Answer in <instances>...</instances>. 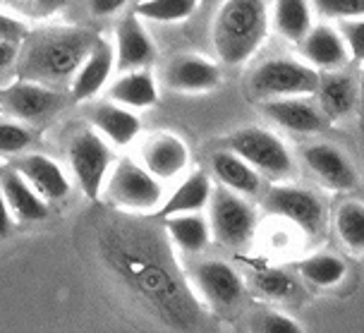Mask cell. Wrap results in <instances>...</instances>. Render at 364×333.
I'll return each instance as SVG.
<instances>
[{
    "label": "cell",
    "instance_id": "cell-1",
    "mask_svg": "<svg viewBox=\"0 0 364 333\" xmlns=\"http://www.w3.org/2000/svg\"><path fill=\"white\" fill-rule=\"evenodd\" d=\"M96 250L103 266L164 329L197 333L206 324L204 305L180 269L164 228L134 213L108 218L99 226Z\"/></svg>",
    "mask_w": 364,
    "mask_h": 333
},
{
    "label": "cell",
    "instance_id": "cell-2",
    "mask_svg": "<svg viewBox=\"0 0 364 333\" xmlns=\"http://www.w3.org/2000/svg\"><path fill=\"white\" fill-rule=\"evenodd\" d=\"M99 38V34L84 27H43L27 31L19 41L15 77L50 89L73 84L77 70Z\"/></svg>",
    "mask_w": 364,
    "mask_h": 333
},
{
    "label": "cell",
    "instance_id": "cell-3",
    "mask_svg": "<svg viewBox=\"0 0 364 333\" xmlns=\"http://www.w3.org/2000/svg\"><path fill=\"white\" fill-rule=\"evenodd\" d=\"M269 8L264 0H223L213 17V51L223 65L237 68L264 46L269 36Z\"/></svg>",
    "mask_w": 364,
    "mask_h": 333
},
{
    "label": "cell",
    "instance_id": "cell-4",
    "mask_svg": "<svg viewBox=\"0 0 364 333\" xmlns=\"http://www.w3.org/2000/svg\"><path fill=\"white\" fill-rule=\"evenodd\" d=\"M103 194L115 208L125 213H151L164 204V182L134 159H120L110 168Z\"/></svg>",
    "mask_w": 364,
    "mask_h": 333
},
{
    "label": "cell",
    "instance_id": "cell-5",
    "mask_svg": "<svg viewBox=\"0 0 364 333\" xmlns=\"http://www.w3.org/2000/svg\"><path fill=\"white\" fill-rule=\"evenodd\" d=\"M257 211L247 197L225 187L213 189L209 201L211 238L228 250H250L257 238Z\"/></svg>",
    "mask_w": 364,
    "mask_h": 333
},
{
    "label": "cell",
    "instance_id": "cell-6",
    "mask_svg": "<svg viewBox=\"0 0 364 333\" xmlns=\"http://www.w3.org/2000/svg\"><path fill=\"white\" fill-rule=\"evenodd\" d=\"M192 290L197 292L201 305L209 307L216 314H232L245 302V280L235 266L220 259L197 261L187 271Z\"/></svg>",
    "mask_w": 364,
    "mask_h": 333
},
{
    "label": "cell",
    "instance_id": "cell-7",
    "mask_svg": "<svg viewBox=\"0 0 364 333\" xmlns=\"http://www.w3.org/2000/svg\"><path fill=\"white\" fill-rule=\"evenodd\" d=\"M223 149H230L232 154L250 163L259 175H266L271 180H285L295 171L285 142L264 127L235 130L230 137H225Z\"/></svg>",
    "mask_w": 364,
    "mask_h": 333
},
{
    "label": "cell",
    "instance_id": "cell-8",
    "mask_svg": "<svg viewBox=\"0 0 364 333\" xmlns=\"http://www.w3.org/2000/svg\"><path fill=\"white\" fill-rule=\"evenodd\" d=\"M316 87L318 70L304 60H292V58H271L259 65L250 80L252 96L259 101L309 96L316 94Z\"/></svg>",
    "mask_w": 364,
    "mask_h": 333
},
{
    "label": "cell",
    "instance_id": "cell-9",
    "mask_svg": "<svg viewBox=\"0 0 364 333\" xmlns=\"http://www.w3.org/2000/svg\"><path fill=\"white\" fill-rule=\"evenodd\" d=\"M70 171H73L77 185L84 192V197L99 201L103 194V185L108 180V173L113 168V152L103 137L91 130H80L73 134L68 144Z\"/></svg>",
    "mask_w": 364,
    "mask_h": 333
},
{
    "label": "cell",
    "instance_id": "cell-10",
    "mask_svg": "<svg viewBox=\"0 0 364 333\" xmlns=\"http://www.w3.org/2000/svg\"><path fill=\"white\" fill-rule=\"evenodd\" d=\"M264 211L273 218L292 223L304 235H318L326 226V208L314 192L295 185H276L262 201Z\"/></svg>",
    "mask_w": 364,
    "mask_h": 333
},
{
    "label": "cell",
    "instance_id": "cell-11",
    "mask_svg": "<svg viewBox=\"0 0 364 333\" xmlns=\"http://www.w3.org/2000/svg\"><path fill=\"white\" fill-rule=\"evenodd\" d=\"M63 106L65 96L58 89L27 80H15L10 87L3 89V96H0V108L24 125H41L55 117Z\"/></svg>",
    "mask_w": 364,
    "mask_h": 333
},
{
    "label": "cell",
    "instance_id": "cell-12",
    "mask_svg": "<svg viewBox=\"0 0 364 333\" xmlns=\"http://www.w3.org/2000/svg\"><path fill=\"white\" fill-rule=\"evenodd\" d=\"M302 161L307 171L333 192H350L357 185V171L350 159L328 142H316L302 149Z\"/></svg>",
    "mask_w": 364,
    "mask_h": 333
},
{
    "label": "cell",
    "instance_id": "cell-13",
    "mask_svg": "<svg viewBox=\"0 0 364 333\" xmlns=\"http://www.w3.org/2000/svg\"><path fill=\"white\" fill-rule=\"evenodd\" d=\"M139 163L154 178L168 182L185 173L187 163H190V149L178 134L154 132L139 147Z\"/></svg>",
    "mask_w": 364,
    "mask_h": 333
},
{
    "label": "cell",
    "instance_id": "cell-14",
    "mask_svg": "<svg viewBox=\"0 0 364 333\" xmlns=\"http://www.w3.org/2000/svg\"><path fill=\"white\" fill-rule=\"evenodd\" d=\"M156 58V46L144 29L141 19L134 15H127L120 19L115 27V70L132 73V70H149V65Z\"/></svg>",
    "mask_w": 364,
    "mask_h": 333
},
{
    "label": "cell",
    "instance_id": "cell-15",
    "mask_svg": "<svg viewBox=\"0 0 364 333\" xmlns=\"http://www.w3.org/2000/svg\"><path fill=\"white\" fill-rule=\"evenodd\" d=\"M300 51L304 63L323 73L346 68L350 60L346 38L333 24H314L300 41Z\"/></svg>",
    "mask_w": 364,
    "mask_h": 333
},
{
    "label": "cell",
    "instance_id": "cell-16",
    "mask_svg": "<svg viewBox=\"0 0 364 333\" xmlns=\"http://www.w3.org/2000/svg\"><path fill=\"white\" fill-rule=\"evenodd\" d=\"M166 87L182 94H204L220 87V68L209 58L178 56L166 70Z\"/></svg>",
    "mask_w": 364,
    "mask_h": 333
},
{
    "label": "cell",
    "instance_id": "cell-17",
    "mask_svg": "<svg viewBox=\"0 0 364 333\" xmlns=\"http://www.w3.org/2000/svg\"><path fill=\"white\" fill-rule=\"evenodd\" d=\"M115 70V48L106 38H99L87 56V60L82 63V68L77 70L73 84H70V96L75 103L91 101L99 91L110 82V75Z\"/></svg>",
    "mask_w": 364,
    "mask_h": 333
},
{
    "label": "cell",
    "instance_id": "cell-18",
    "mask_svg": "<svg viewBox=\"0 0 364 333\" xmlns=\"http://www.w3.org/2000/svg\"><path fill=\"white\" fill-rule=\"evenodd\" d=\"M91 127L99 132L108 144L129 147L141 132V120L132 110L115 101H101L89 113Z\"/></svg>",
    "mask_w": 364,
    "mask_h": 333
},
{
    "label": "cell",
    "instance_id": "cell-19",
    "mask_svg": "<svg viewBox=\"0 0 364 333\" xmlns=\"http://www.w3.org/2000/svg\"><path fill=\"white\" fill-rule=\"evenodd\" d=\"M15 168L24 175V180H27L48 204L50 201H63L70 194V189H73L68 175L63 173V168L43 154L22 156V159L15 163Z\"/></svg>",
    "mask_w": 364,
    "mask_h": 333
},
{
    "label": "cell",
    "instance_id": "cell-20",
    "mask_svg": "<svg viewBox=\"0 0 364 333\" xmlns=\"http://www.w3.org/2000/svg\"><path fill=\"white\" fill-rule=\"evenodd\" d=\"M211 194H213L211 178L201 171H194L173 189L171 197L151 213V218L166 221L168 216H178V213H199L209 206Z\"/></svg>",
    "mask_w": 364,
    "mask_h": 333
},
{
    "label": "cell",
    "instance_id": "cell-21",
    "mask_svg": "<svg viewBox=\"0 0 364 333\" xmlns=\"http://www.w3.org/2000/svg\"><path fill=\"white\" fill-rule=\"evenodd\" d=\"M264 113L276 122L278 127L295 134H311L323 127V115L316 106L304 96H290V99H271L262 101Z\"/></svg>",
    "mask_w": 364,
    "mask_h": 333
},
{
    "label": "cell",
    "instance_id": "cell-22",
    "mask_svg": "<svg viewBox=\"0 0 364 333\" xmlns=\"http://www.w3.org/2000/svg\"><path fill=\"white\" fill-rule=\"evenodd\" d=\"M0 187H3L5 201L10 206L12 218L17 221H43L48 218V201L24 180V175L17 168H8L0 173Z\"/></svg>",
    "mask_w": 364,
    "mask_h": 333
},
{
    "label": "cell",
    "instance_id": "cell-23",
    "mask_svg": "<svg viewBox=\"0 0 364 333\" xmlns=\"http://www.w3.org/2000/svg\"><path fill=\"white\" fill-rule=\"evenodd\" d=\"M316 99H318V110L328 120L350 117L353 110H357V87L353 77H348L341 70L318 75Z\"/></svg>",
    "mask_w": 364,
    "mask_h": 333
},
{
    "label": "cell",
    "instance_id": "cell-24",
    "mask_svg": "<svg viewBox=\"0 0 364 333\" xmlns=\"http://www.w3.org/2000/svg\"><path fill=\"white\" fill-rule=\"evenodd\" d=\"M211 173L220 185L230 192H237L242 197H257L262 189V175L250 166L245 159L232 154L230 149H218L211 154Z\"/></svg>",
    "mask_w": 364,
    "mask_h": 333
},
{
    "label": "cell",
    "instance_id": "cell-25",
    "mask_svg": "<svg viewBox=\"0 0 364 333\" xmlns=\"http://www.w3.org/2000/svg\"><path fill=\"white\" fill-rule=\"evenodd\" d=\"M110 101L120 103L129 110L151 108L159 103V84L149 70H132L122 73L118 80L108 87Z\"/></svg>",
    "mask_w": 364,
    "mask_h": 333
},
{
    "label": "cell",
    "instance_id": "cell-26",
    "mask_svg": "<svg viewBox=\"0 0 364 333\" xmlns=\"http://www.w3.org/2000/svg\"><path fill=\"white\" fill-rule=\"evenodd\" d=\"M161 223L166 228L171 245L185 254L204 252L211 243L209 218L201 216V213H178V216H168Z\"/></svg>",
    "mask_w": 364,
    "mask_h": 333
},
{
    "label": "cell",
    "instance_id": "cell-27",
    "mask_svg": "<svg viewBox=\"0 0 364 333\" xmlns=\"http://www.w3.org/2000/svg\"><path fill=\"white\" fill-rule=\"evenodd\" d=\"M271 22L285 41L300 43L307 36V31L314 27L311 0H276Z\"/></svg>",
    "mask_w": 364,
    "mask_h": 333
},
{
    "label": "cell",
    "instance_id": "cell-28",
    "mask_svg": "<svg viewBox=\"0 0 364 333\" xmlns=\"http://www.w3.org/2000/svg\"><path fill=\"white\" fill-rule=\"evenodd\" d=\"M297 273L311 288H333V285L341 283L348 273L346 261L336 254L328 252H318V254H309L297 261Z\"/></svg>",
    "mask_w": 364,
    "mask_h": 333
},
{
    "label": "cell",
    "instance_id": "cell-29",
    "mask_svg": "<svg viewBox=\"0 0 364 333\" xmlns=\"http://www.w3.org/2000/svg\"><path fill=\"white\" fill-rule=\"evenodd\" d=\"M252 288H255L257 295H262L264 300H269V302L288 305V302L300 300V283H297L290 273L273 269V266L252 273Z\"/></svg>",
    "mask_w": 364,
    "mask_h": 333
},
{
    "label": "cell",
    "instance_id": "cell-30",
    "mask_svg": "<svg viewBox=\"0 0 364 333\" xmlns=\"http://www.w3.org/2000/svg\"><path fill=\"white\" fill-rule=\"evenodd\" d=\"M333 228L338 240L348 252L364 254V204L362 201H346L336 208Z\"/></svg>",
    "mask_w": 364,
    "mask_h": 333
},
{
    "label": "cell",
    "instance_id": "cell-31",
    "mask_svg": "<svg viewBox=\"0 0 364 333\" xmlns=\"http://www.w3.org/2000/svg\"><path fill=\"white\" fill-rule=\"evenodd\" d=\"M197 5L199 0H141L136 3L134 15L139 19H149V22L173 24L192 17Z\"/></svg>",
    "mask_w": 364,
    "mask_h": 333
},
{
    "label": "cell",
    "instance_id": "cell-32",
    "mask_svg": "<svg viewBox=\"0 0 364 333\" xmlns=\"http://www.w3.org/2000/svg\"><path fill=\"white\" fill-rule=\"evenodd\" d=\"M70 0H0V8L17 19H46L58 15Z\"/></svg>",
    "mask_w": 364,
    "mask_h": 333
},
{
    "label": "cell",
    "instance_id": "cell-33",
    "mask_svg": "<svg viewBox=\"0 0 364 333\" xmlns=\"http://www.w3.org/2000/svg\"><path fill=\"white\" fill-rule=\"evenodd\" d=\"M34 142L29 125L17 120H0V156H17L27 152Z\"/></svg>",
    "mask_w": 364,
    "mask_h": 333
},
{
    "label": "cell",
    "instance_id": "cell-34",
    "mask_svg": "<svg viewBox=\"0 0 364 333\" xmlns=\"http://www.w3.org/2000/svg\"><path fill=\"white\" fill-rule=\"evenodd\" d=\"M252 333H304V329L292 317L278 310H262L252 317Z\"/></svg>",
    "mask_w": 364,
    "mask_h": 333
},
{
    "label": "cell",
    "instance_id": "cell-35",
    "mask_svg": "<svg viewBox=\"0 0 364 333\" xmlns=\"http://www.w3.org/2000/svg\"><path fill=\"white\" fill-rule=\"evenodd\" d=\"M311 8L323 19H336V22L364 17V0H311Z\"/></svg>",
    "mask_w": 364,
    "mask_h": 333
},
{
    "label": "cell",
    "instance_id": "cell-36",
    "mask_svg": "<svg viewBox=\"0 0 364 333\" xmlns=\"http://www.w3.org/2000/svg\"><path fill=\"white\" fill-rule=\"evenodd\" d=\"M338 31L346 38L350 58L355 63H364V17L338 22Z\"/></svg>",
    "mask_w": 364,
    "mask_h": 333
},
{
    "label": "cell",
    "instance_id": "cell-37",
    "mask_svg": "<svg viewBox=\"0 0 364 333\" xmlns=\"http://www.w3.org/2000/svg\"><path fill=\"white\" fill-rule=\"evenodd\" d=\"M27 24L22 19L12 17L10 12L0 10V38H15V41H22V36L27 34Z\"/></svg>",
    "mask_w": 364,
    "mask_h": 333
},
{
    "label": "cell",
    "instance_id": "cell-38",
    "mask_svg": "<svg viewBox=\"0 0 364 333\" xmlns=\"http://www.w3.org/2000/svg\"><path fill=\"white\" fill-rule=\"evenodd\" d=\"M17 56H19V41H15V38H0V75L8 73V70L15 73Z\"/></svg>",
    "mask_w": 364,
    "mask_h": 333
},
{
    "label": "cell",
    "instance_id": "cell-39",
    "mask_svg": "<svg viewBox=\"0 0 364 333\" xmlns=\"http://www.w3.org/2000/svg\"><path fill=\"white\" fill-rule=\"evenodd\" d=\"M127 5V0H89V10L94 17H110L120 12Z\"/></svg>",
    "mask_w": 364,
    "mask_h": 333
},
{
    "label": "cell",
    "instance_id": "cell-40",
    "mask_svg": "<svg viewBox=\"0 0 364 333\" xmlns=\"http://www.w3.org/2000/svg\"><path fill=\"white\" fill-rule=\"evenodd\" d=\"M12 213H10V206L5 201V194H3V187H0V240L8 238L10 231H12Z\"/></svg>",
    "mask_w": 364,
    "mask_h": 333
},
{
    "label": "cell",
    "instance_id": "cell-41",
    "mask_svg": "<svg viewBox=\"0 0 364 333\" xmlns=\"http://www.w3.org/2000/svg\"><path fill=\"white\" fill-rule=\"evenodd\" d=\"M357 117H360V127L364 130V63H362L360 82H357Z\"/></svg>",
    "mask_w": 364,
    "mask_h": 333
},
{
    "label": "cell",
    "instance_id": "cell-42",
    "mask_svg": "<svg viewBox=\"0 0 364 333\" xmlns=\"http://www.w3.org/2000/svg\"><path fill=\"white\" fill-rule=\"evenodd\" d=\"M0 96H3V89H0Z\"/></svg>",
    "mask_w": 364,
    "mask_h": 333
}]
</instances>
